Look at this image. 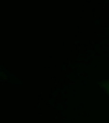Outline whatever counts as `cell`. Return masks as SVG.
Returning a JSON list of instances; mask_svg holds the SVG:
<instances>
[{
	"label": "cell",
	"instance_id": "1",
	"mask_svg": "<svg viewBox=\"0 0 109 123\" xmlns=\"http://www.w3.org/2000/svg\"><path fill=\"white\" fill-rule=\"evenodd\" d=\"M99 86L109 96V79L101 81L99 83Z\"/></svg>",
	"mask_w": 109,
	"mask_h": 123
}]
</instances>
